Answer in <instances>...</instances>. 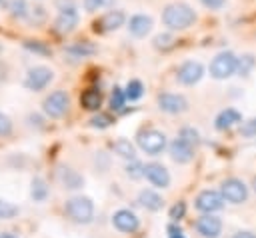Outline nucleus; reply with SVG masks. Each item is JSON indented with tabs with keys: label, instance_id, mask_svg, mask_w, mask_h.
Masks as SVG:
<instances>
[{
	"label": "nucleus",
	"instance_id": "obj_6",
	"mask_svg": "<svg viewBox=\"0 0 256 238\" xmlns=\"http://www.w3.org/2000/svg\"><path fill=\"white\" fill-rule=\"evenodd\" d=\"M138 146H140L146 154L156 156V154H160V152L166 148V136H164V132L154 130V128L144 130V132L138 134Z\"/></svg>",
	"mask_w": 256,
	"mask_h": 238
},
{
	"label": "nucleus",
	"instance_id": "obj_28",
	"mask_svg": "<svg viewBox=\"0 0 256 238\" xmlns=\"http://www.w3.org/2000/svg\"><path fill=\"white\" fill-rule=\"evenodd\" d=\"M254 64H256L254 56H252V54H244V56L238 58V70H236V72H238L240 76H248L250 70L254 68Z\"/></svg>",
	"mask_w": 256,
	"mask_h": 238
},
{
	"label": "nucleus",
	"instance_id": "obj_3",
	"mask_svg": "<svg viewBox=\"0 0 256 238\" xmlns=\"http://www.w3.org/2000/svg\"><path fill=\"white\" fill-rule=\"evenodd\" d=\"M238 70V58L232 52H220L210 62V76L216 80H226Z\"/></svg>",
	"mask_w": 256,
	"mask_h": 238
},
{
	"label": "nucleus",
	"instance_id": "obj_2",
	"mask_svg": "<svg viewBox=\"0 0 256 238\" xmlns=\"http://www.w3.org/2000/svg\"><path fill=\"white\" fill-rule=\"evenodd\" d=\"M66 214L70 216V220L78 222V224H88L94 216V204L88 196H74L66 202L64 206Z\"/></svg>",
	"mask_w": 256,
	"mask_h": 238
},
{
	"label": "nucleus",
	"instance_id": "obj_14",
	"mask_svg": "<svg viewBox=\"0 0 256 238\" xmlns=\"http://www.w3.org/2000/svg\"><path fill=\"white\" fill-rule=\"evenodd\" d=\"M196 230L204 238H218L222 232V220L214 214H204L196 220Z\"/></svg>",
	"mask_w": 256,
	"mask_h": 238
},
{
	"label": "nucleus",
	"instance_id": "obj_5",
	"mask_svg": "<svg viewBox=\"0 0 256 238\" xmlns=\"http://www.w3.org/2000/svg\"><path fill=\"white\" fill-rule=\"evenodd\" d=\"M54 80V70L48 68V66H34L26 72V78H24V88L26 90H32V92H40L44 90L50 82Z\"/></svg>",
	"mask_w": 256,
	"mask_h": 238
},
{
	"label": "nucleus",
	"instance_id": "obj_13",
	"mask_svg": "<svg viewBox=\"0 0 256 238\" xmlns=\"http://www.w3.org/2000/svg\"><path fill=\"white\" fill-rule=\"evenodd\" d=\"M112 224H114L116 230L126 232V234H132V232H136L140 228V220H138V216L132 210H118V212H114Z\"/></svg>",
	"mask_w": 256,
	"mask_h": 238
},
{
	"label": "nucleus",
	"instance_id": "obj_25",
	"mask_svg": "<svg viewBox=\"0 0 256 238\" xmlns=\"http://www.w3.org/2000/svg\"><path fill=\"white\" fill-rule=\"evenodd\" d=\"M30 196L34 202H44L48 198V186L42 178H34L32 180V188H30Z\"/></svg>",
	"mask_w": 256,
	"mask_h": 238
},
{
	"label": "nucleus",
	"instance_id": "obj_41",
	"mask_svg": "<svg viewBox=\"0 0 256 238\" xmlns=\"http://www.w3.org/2000/svg\"><path fill=\"white\" fill-rule=\"evenodd\" d=\"M54 4H56V8H58V10H62V8H70V6H76V2H74V0H56Z\"/></svg>",
	"mask_w": 256,
	"mask_h": 238
},
{
	"label": "nucleus",
	"instance_id": "obj_40",
	"mask_svg": "<svg viewBox=\"0 0 256 238\" xmlns=\"http://www.w3.org/2000/svg\"><path fill=\"white\" fill-rule=\"evenodd\" d=\"M208 10H220V8H224V4H226V0H200Z\"/></svg>",
	"mask_w": 256,
	"mask_h": 238
},
{
	"label": "nucleus",
	"instance_id": "obj_39",
	"mask_svg": "<svg viewBox=\"0 0 256 238\" xmlns=\"http://www.w3.org/2000/svg\"><path fill=\"white\" fill-rule=\"evenodd\" d=\"M184 212H186V204H184V202H178V204H174V206L170 208V218L176 222V220H180V218L184 216Z\"/></svg>",
	"mask_w": 256,
	"mask_h": 238
},
{
	"label": "nucleus",
	"instance_id": "obj_34",
	"mask_svg": "<svg viewBox=\"0 0 256 238\" xmlns=\"http://www.w3.org/2000/svg\"><path fill=\"white\" fill-rule=\"evenodd\" d=\"M18 214V206H14L8 200H0V220H10Z\"/></svg>",
	"mask_w": 256,
	"mask_h": 238
},
{
	"label": "nucleus",
	"instance_id": "obj_35",
	"mask_svg": "<svg viewBox=\"0 0 256 238\" xmlns=\"http://www.w3.org/2000/svg\"><path fill=\"white\" fill-rule=\"evenodd\" d=\"M112 124V118L108 114H96L92 120H90V126L92 128H108Z\"/></svg>",
	"mask_w": 256,
	"mask_h": 238
},
{
	"label": "nucleus",
	"instance_id": "obj_42",
	"mask_svg": "<svg viewBox=\"0 0 256 238\" xmlns=\"http://www.w3.org/2000/svg\"><path fill=\"white\" fill-rule=\"evenodd\" d=\"M232 238H256V234H254V232H248V230H244V232H236Z\"/></svg>",
	"mask_w": 256,
	"mask_h": 238
},
{
	"label": "nucleus",
	"instance_id": "obj_22",
	"mask_svg": "<svg viewBox=\"0 0 256 238\" xmlns=\"http://www.w3.org/2000/svg\"><path fill=\"white\" fill-rule=\"evenodd\" d=\"M66 52L72 56V58H86V56H92L96 52V46H92L90 42L86 40H78L70 46H66Z\"/></svg>",
	"mask_w": 256,
	"mask_h": 238
},
{
	"label": "nucleus",
	"instance_id": "obj_9",
	"mask_svg": "<svg viewBox=\"0 0 256 238\" xmlns=\"http://www.w3.org/2000/svg\"><path fill=\"white\" fill-rule=\"evenodd\" d=\"M222 196H224V200H228L232 204H242L248 198V188L238 178H226L222 182Z\"/></svg>",
	"mask_w": 256,
	"mask_h": 238
},
{
	"label": "nucleus",
	"instance_id": "obj_8",
	"mask_svg": "<svg viewBox=\"0 0 256 238\" xmlns=\"http://www.w3.org/2000/svg\"><path fill=\"white\" fill-rule=\"evenodd\" d=\"M158 108L166 114H182L188 110V100L182 94H172V92H162L158 94Z\"/></svg>",
	"mask_w": 256,
	"mask_h": 238
},
{
	"label": "nucleus",
	"instance_id": "obj_1",
	"mask_svg": "<svg viewBox=\"0 0 256 238\" xmlns=\"http://www.w3.org/2000/svg\"><path fill=\"white\" fill-rule=\"evenodd\" d=\"M196 12L186 2H172L162 10V24L168 30H186L196 22Z\"/></svg>",
	"mask_w": 256,
	"mask_h": 238
},
{
	"label": "nucleus",
	"instance_id": "obj_43",
	"mask_svg": "<svg viewBox=\"0 0 256 238\" xmlns=\"http://www.w3.org/2000/svg\"><path fill=\"white\" fill-rule=\"evenodd\" d=\"M0 238H18L16 234H12V232H2L0 234Z\"/></svg>",
	"mask_w": 256,
	"mask_h": 238
},
{
	"label": "nucleus",
	"instance_id": "obj_33",
	"mask_svg": "<svg viewBox=\"0 0 256 238\" xmlns=\"http://www.w3.org/2000/svg\"><path fill=\"white\" fill-rule=\"evenodd\" d=\"M124 102H126L124 90L118 88V86H114V90H112V94H110V106H112V110H120V108L124 106Z\"/></svg>",
	"mask_w": 256,
	"mask_h": 238
},
{
	"label": "nucleus",
	"instance_id": "obj_4",
	"mask_svg": "<svg viewBox=\"0 0 256 238\" xmlns=\"http://www.w3.org/2000/svg\"><path fill=\"white\" fill-rule=\"evenodd\" d=\"M68 106H70V98L64 90H54L42 100V110L50 118H62L68 112Z\"/></svg>",
	"mask_w": 256,
	"mask_h": 238
},
{
	"label": "nucleus",
	"instance_id": "obj_36",
	"mask_svg": "<svg viewBox=\"0 0 256 238\" xmlns=\"http://www.w3.org/2000/svg\"><path fill=\"white\" fill-rule=\"evenodd\" d=\"M126 174H128L130 178H140V176H144V166H142L140 162L132 160V164L126 166Z\"/></svg>",
	"mask_w": 256,
	"mask_h": 238
},
{
	"label": "nucleus",
	"instance_id": "obj_46",
	"mask_svg": "<svg viewBox=\"0 0 256 238\" xmlns=\"http://www.w3.org/2000/svg\"><path fill=\"white\" fill-rule=\"evenodd\" d=\"M0 2H2V0H0Z\"/></svg>",
	"mask_w": 256,
	"mask_h": 238
},
{
	"label": "nucleus",
	"instance_id": "obj_31",
	"mask_svg": "<svg viewBox=\"0 0 256 238\" xmlns=\"http://www.w3.org/2000/svg\"><path fill=\"white\" fill-rule=\"evenodd\" d=\"M46 18H48V14H46V10H44L42 6H34V8H30V12H28V20H30V24H34V26L46 22Z\"/></svg>",
	"mask_w": 256,
	"mask_h": 238
},
{
	"label": "nucleus",
	"instance_id": "obj_24",
	"mask_svg": "<svg viewBox=\"0 0 256 238\" xmlns=\"http://www.w3.org/2000/svg\"><path fill=\"white\" fill-rule=\"evenodd\" d=\"M6 8H8L10 16L16 18V20H24V18H28V12H30L26 0H8Z\"/></svg>",
	"mask_w": 256,
	"mask_h": 238
},
{
	"label": "nucleus",
	"instance_id": "obj_27",
	"mask_svg": "<svg viewBox=\"0 0 256 238\" xmlns=\"http://www.w3.org/2000/svg\"><path fill=\"white\" fill-rule=\"evenodd\" d=\"M24 48L28 52H32V54H38V56H50L52 54V50L48 46H44L42 42H38V40H26L24 42Z\"/></svg>",
	"mask_w": 256,
	"mask_h": 238
},
{
	"label": "nucleus",
	"instance_id": "obj_20",
	"mask_svg": "<svg viewBox=\"0 0 256 238\" xmlns=\"http://www.w3.org/2000/svg\"><path fill=\"white\" fill-rule=\"evenodd\" d=\"M80 104H82L84 110H90V112L98 110V108L102 106V92H100L98 88H88V90H84L82 96H80Z\"/></svg>",
	"mask_w": 256,
	"mask_h": 238
},
{
	"label": "nucleus",
	"instance_id": "obj_7",
	"mask_svg": "<svg viewBox=\"0 0 256 238\" xmlns=\"http://www.w3.org/2000/svg\"><path fill=\"white\" fill-rule=\"evenodd\" d=\"M204 76V66L196 60H186L184 64H180L178 72H176V80L184 86H194L202 80Z\"/></svg>",
	"mask_w": 256,
	"mask_h": 238
},
{
	"label": "nucleus",
	"instance_id": "obj_19",
	"mask_svg": "<svg viewBox=\"0 0 256 238\" xmlns=\"http://www.w3.org/2000/svg\"><path fill=\"white\" fill-rule=\"evenodd\" d=\"M238 122H242V114L238 110H234V108H226L216 116L214 126H216V130H228Z\"/></svg>",
	"mask_w": 256,
	"mask_h": 238
},
{
	"label": "nucleus",
	"instance_id": "obj_21",
	"mask_svg": "<svg viewBox=\"0 0 256 238\" xmlns=\"http://www.w3.org/2000/svg\"><path fill=\"white\" fill-rule=\"evenodd\" d=\"M138 202H140V206H144L146 210H152V212L160 210L162 204H164V200H162L154 190H142V192L138 194Z\"/></svg>",
	"mask_w": 256,
	"mask_h": 238
},
{
	"label": "nucleus",
	"instance_id": "obj_23",
	"mask_svg": "<svg viewBox=\"0 0 256 238\" xmlns=\"http://www.w3.org/2000/svg\"><path fill=\"white\" fill-rule=\"evenodd\" d=\"M112 150H114L118 156H122V158H128V160H134V156H136L134 144H132L130 140H126V138H118V140L112 144Z\"/></svg>",
	"mask_w": 256,
	"mask_h": 238
},
{
	"label": "nucleus",
	"instance_id": "obj_10",
	"mask_svg": "<svg viewBox=\"0 0 256 238\" xmlns=\"http://www.w3.org/2000/svg\"><path fill=\"white\" fill-rule=\"evenodd\" d=\"M194 206L204 214H212L224 206V196H222V192H216V190H202L196 196Z\"/></svg>",
	"mask_w": 256,
	"mask_h": 238
},
{
	"label": "nucleus",
	"instance_id": "obj_29",
	"mask_svg": "<svg viewBox=\"0 0 256 238\" xmlns=\"http://www.w3.org/2000/svg\"><path fill=\"white\" fill-rule=\"evenodd\" d=\"M178 138H182V140L188 142L190 146H196V144L200 142V134H198V130H194L192 126H184V128L180 130Z\"/></svg>",
	"mask_w": 256,
	"mask_h": 238
},
{
	"label": "nucleus",
	"instance_id": "obj_16",
	"mask_svg": "<svg viewBox=\"0 0 256 238\" xmlns=\"http://www.w3.org/2000/svg\"><path fill=\"white\" fill-rule=\"evenodd\" d=\"M152 26H154L152 16H148V14H132L128 18V26L126 28L134 38H144L146 34H150Z\"/></svg>",
	"mask_w": 256,
	"mask_h": 238
},
{
	"label": "nucleus",
	"instance_id": "obj_11",
	"mask_svg": "<svg viewBox=\"0 0 256 238\" xmlns=\"http://www.w3.org/2000/svg\"><path fill=\"white\" fill-rule=\"evenodd\" d=\"M78 22H80V14H78L76 6H70V8L58 10L56 20H54V28H56V32H60V34H70V32L76 30Z\"/></svg>",
	"mask_w": 256,
	"mask_h": 238
},
{
	"label": "nucleus",
	"instance_id": "obj_30",
	"mask_svg": "<svg viewBox=\"0 0 256 238\" xmlns=\"http://www.w3.org/2000/svg\"><path fill=\"white\" fill-rule=\"evenodd\" d=\"M114 0H82V6L86 12H98L102 8H110Z\"/></svg>",
	"mask_w": 256,
	"mask_h": 238
},
{
	"label": "nucleus",
	"instance_id": "obj_15",
	"mask_svg": "<svg viewBox=\"0 0 256 238\" xmlns=\"http://www.w3.org/2000/svg\"><path fill=\"white\" fill-rule=\"evenodd\" d=\"M144 176H146V180H148L152 186H156V188H168V184H170V174H168V170H166L162 164H158V162L146 164V166H144Z\"/></svg>",
	"mask_w": 256,
	"mask_h": 238
},
{
	"label": "nucleus",
	"instance_id": "obj_26",
	"mask_svg": "<svg viewBox=\"0 0 256 238\" xmlns=\"http://www.w3.org/2000/svg\"><path fill=\"white\" fill-rule=\"evenodd\" d=\"M124 94H126V100L134 102V100L142 98V94H144V84H142L140 80H136V78H134V80H130V82L126 84Z\"/></svg>",
	"mask_w": 256,
	"mask_h": 238
},
{
	"label": "nucleus",
	"instance_id": "obj_37",
	"mask_svg": "<svg viewBox=\"0 0 256 238\" xmlns=\"http://www.w3.org/2000/svg\"><path fill=\"white\" fill-rule=\"evenodd\" d=\"M10 132H12V120L6 114L0 112V138L2 136H8Z\"/></svg>",
	"mask_w": 256,
	"mask_h": 238
},
{
	"label": "nucleus",
	"instance_id": "obj_18",
	"mask_svg": "<svg viewBox=\"0 0 256 238\" xmlns=\"http://www.w3.org/2000/svg\"><path fill=\"white\" fill-rule=\"evenodd\" d=\"M58 180H60L62 186L68 188V190H78V188H82V184H84V178H82L76 170H72V168H68V166H62V168L58 170Z\"/></svg>",
	"mask_w": 256,
	"mask_h": 238
},
{
	"label": "nucleus",
	"instance_id": "obj_38",
	"mask_svg": "<svg viewBox=\"0 0 256 238\" xmlns=\"http://www.w3.org/2000/svg\"><path fill=\"white\" fill-rule=\"evenodd\" d=\"M240 134H242V136H256V118L244 122V124L240 126Z\"/></svg>",
	"mask_w": 256,
	"mask_h": 238
},
{
	"label": "nucleus",
	"instance_id": "obj_17",
	"mask_svg": "<svg viewBox=\"0 0 256 238\" xmlns=\"http://www.w3.org/2000/svg\"><path fill=\"white\" fill-rule=\"evenodd\" d=\"M170 158L174 162H178V164H188L194 158V146H190L182 138H176L170 144Z\"/></svg>",
	"mask_w": 256,
	"mask_h": 238
},
{
	"label": "nucleus",
	"instance_id": "obj_12",
	"mask_svg": "<svg viewBox=\"0 0 256 238\" xmlns=\"http://www.w3.org/2000/svg\"><path fill=\"white\" fill-rule=\"evenodd\" d=\"M124 22H126V14L122 10H108L94 22V30L96 32H114V30L122 28Z\"/></svg>",
	"mask_w": 256,
	"mask_h": 238
},
{
	"label": "nucleus",
	"instance_id": "obj_44",
	"mask_svg": "<svg viewBox=\"0 0 256 238\" xmlns=\"http://www.w3.org/2000/svg\"><path fill=\"white\" fill-rule=\"evenodd\" d=\"M252 188H254V192H256V176H254V180H252Z\"/></svg>",
	"mask_w": 256,
	"mask_h": 238
},
{
	"label": "nucleus",
	"instance_id": "obj_45",
	"mask_svg": "<svg viewBox=\"0 0 256 238\" xmlns=\"http://www.w3.org/2000/svg\"><path fill=\"white\" fill-rule=\"evenodd\" d=\"M0 52H2V44H0Z\"/></svg>",
	"mask_w": 256,
	"mask_h": 238
},
{
	"label": "nucleus",
	"instance_id": "obj_32",
	"mask_svg": "<svg viewBox=\"0 0 256 238\" xmlns=\"http://www.w3.org/2000/svg\"><path fill=\"white\" fill-rule=\"evenodd\" d=\"M152 44H154L156 50H168V48L174 46V36L172 34H158V36H154Z\"/></svg>",
	"mask_w": 256,
	"mask_h": 238
}]
</instances>
